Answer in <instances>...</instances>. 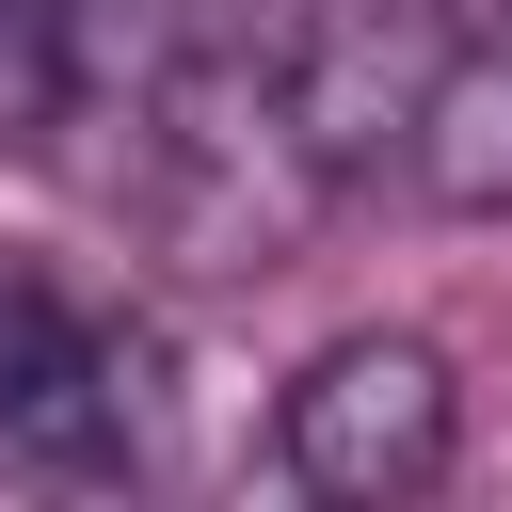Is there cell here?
Listing matches in <instances>:
<instances>
[{"mask_svg":"<svg viewBox=\"0 0 512 512\" xmlns=\"http://www.w3.org/2000/svg\"><path fill=\"white\" fill-rule=\"evenodd\" d=\"M400 176H416L432 208H512V16H464V32H448V80H432Z\"/></svg>","mask_w":512,"mask_h":512,"instance_id":"cell-4","label":"cell"},{"mask_svg":"<svg viewBox=\"0 0 512 512\" xmlns=\"http://www.w3.org/2000/svg\"><path fill=\"white\" fill-rule=\"evenodd\" d=\"M64 96V0H0V144H48Z\"/></svg>","mask_w":512,"mask_h":512,"instance_id":"cell-5","label":"cell"},{"mask_svg":"<svg viewBox=\"0 0 512 512\" xmlns=\"http://www.w3.org/2000/svg\"><path fill=\"white\" fill-rule=\"evenodd\" d=\"M128 384L144 368L96 304H64L48 272H0V480H128L144 464Z\"/></svg>","mask_w":512,"mask_h":512,"instance_id":"cell-3","label":"cell"},{"mask_svg":"<svg viewBox=\"0 0 512 512\" xmlns=\"http://www.w3.org/2000/svg\"><path fill=\"white\" fill-rule=\"evenodd\" d=\"M448 0H288L272 48H256V96H272V144L304 160V192H384L416 160V112L448 80Z\"/></svg>","mask_w":512,"mask_h":512,"instance_id":"cell-1","label":"cell"},{"mask_svg":"<svg viewBox=\"0 0 512 512\" xmlns=\"http://www.w3.org/2000/svg\"><path fill=\"white\" fill-rule=\"evenodd\" d=\"M272 448H288L304 496L384 512V496H432V480H448L464 384H448L432 336H336V352H304V384L272 400Z\"/></svg>","mask_w":512,"mask_h":512,"instance_id":"cell-2","label":"cell"}]
</instances>
